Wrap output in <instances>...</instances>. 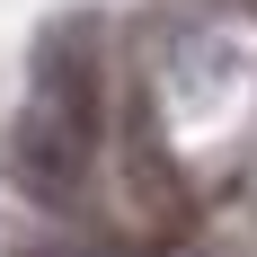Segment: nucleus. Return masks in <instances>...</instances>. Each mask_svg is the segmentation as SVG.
<instances>
[{
	"label": "nucleus",
	"mask_w": 257,
	"mask_h": 257,
	"mask_svg": "<svg viewBox=\"0 0 257 257\" xmlns=\"http://www.w3.org/2000/svg\"><path fill=\"white\" fill-rule=\"evenodd\" d=\"M106 142V71H98V27L62 18L36 45V80H27V106L9 124V186H18L36 213H80L89 195V169H98Z\"/></svg>",
	"instance_id": "1"
}]
</instances>
